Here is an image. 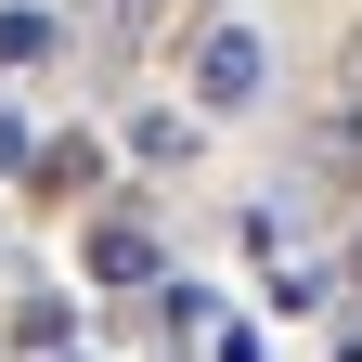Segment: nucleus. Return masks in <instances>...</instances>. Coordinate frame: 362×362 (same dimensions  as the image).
I'll use <instances>...</instances> for the list:
<instances>
[{
    "label": "nucleus",
    "instance_id": "nucleus-1",
    "mask_svg": "<svg viewBox=\"0 0 362 362\" xmlns=\"http://www.w3.org/2000/svg\"><path fill=\"white\" fill-rule=\"evenodd\" d=\"M259 90H272V39L233 26V13H207V39H194V104L207 117H246Z\"/></svg>",
    "mask_w": 362,
    "mask_h": 362
},
{
    "label": "nucleus",
    "instance_id": "nucleus-2",
    "mask_svg": "<svg viewBox=\"0 0 362 362\" xmlns=\"http://www.w3.org/2000/svg\"><path fill=\"white\" fill-rule=\"evenodd\" d=\"M13 181H26L39 207H78L90 181H104V143H90V129H52V143H26V168H13Z\"/></svg>",
    "mask_w": 362,
    "mask_h": 362
},
{
    "label": "nucleus",
    "instance_id": "nucleus-3",
    "mask_svg": "<svg viewBox=\"0 0 362 362\" xmlns=\"http://www.w3.org/2000/svg\"><path fill=\"white\" fill-rule=\"evenodd\" d=\"M78 259H90V285H156V272H168L143 220H90V246H78Z\"/></svg>",
    "mask_w": 362,
    "mask_h": 362
},
{
    "label": "nucleus",
    "instance_id": "nucleus-4",
    "mask_svg": "<svg viewBox=\"0 0 362 362\" xmlns=\"http://www.w3.org/2000/svg\"><path fill=\"white\" fill-rule=\"evenodd\" d=\"M65 52V26L39 13V0H13V13H0V78H26V65H52Z\"/></svg>",
    "mask_w": 362,
    "mask_h": 362
},
{
    "label": "nucleus",
    "instance_id": "nucleus-5",
    "mask_svg": "<svg viewBox=\"0 0 362 362\" xmlns=\"http://www.w3.org/2000/svg\"><path fill=\"white\" fill-rule=\"evenodd\" d=\"M129 156H143V168H181V156H194V117H168V104H156L143 129H129Z\"/></svg>",
    "mask_w": 362,
    "mask_h": 362
},
{
    "label": "nucleus",
    "instance_id": "nucleus-6",
    "mask_svg": "<svg viewBox=\"0 0 362 362\" xmlns=\"http://www.w3.org/2000/svg\"><path fill=\"white\" fill-rule=\"evenodd\" d=\"M337 298V272H310V259H285V285H272V310H324Z\"/></svg>",
    "mask_w": 362,
    "mask_h": 362
},
{
    "label": "nucleus",
    "instance_id": "nucleus-7",
    "mask_svg": "<svg viewBox=\"0 0 362 362\" xmlns=\"http://www.w3.org/2000/svg\"><path fill=\"white\" fill-rule=\"evenodd\" d=\"M207 362H259V324H220V337H207Z\"/></svg>",
    "mask_w": 362,
    "mask_h": 362
},
{
    "label": "nucleus",
    "instance_id": "nucleus-8",
    "mask_svg": "<svg viewBox=\"0 0 362 362\" xmlns=\"http://www.w3.org/2000/svg\"><path fill=\"white\" fill-rule=\"evenodd\" d=\"M0 168H26V117L13 104H0Z\"/></svg>",
    "mask_w": 362,
    "mask_h": 362
},
{
    "label": "nucleus",
    "instance_id": "nucleus-9",
    "mask_svg": "<svg viewBox=\"0 0 362 362\" xmlns=\"http://www.w3.org/2000/svg\"><path fill=\"white\" fill-rule=\"evenodd\" d=\"M337 285H349V298H362V220H349V259H337Z\"/></svg>",
    "mask_w": 362,
    "mask_h": 362
},
{
    "label": "nucleus",
    "instance_id": "nucleus-10",
    "mask_svg": "<svg viewBox=\"0 0 362 362\" xmlns=\"http://www.w3.org/2000/svg\"><path fill=\"white\" fill-rule=\"evenodd\" d=\"M349 104H362V39H349Z\"/></svg>",
    "mask_w": 362,
    "mask_h": 362
},
{
    "label": "nucleus",
    "instance_id": "nucleus-11",
    "mask_svg": "<svg viewBox=\"0 0 362 362\" xmlns=\"http://www.w3.org/2000/svg\"><path fill=\"white\" fill-rule=\"evenodd\" d=\"M337 362H362V324H349V337H337Z\"/></svg>",
    "mask_w": 362,
    "mask_h": 362
}]
</instances>
